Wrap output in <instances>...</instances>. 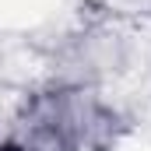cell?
<instances>
[{
	"instance_id": "cell-1",
	"label": "cell",
	"mask_w": 151,
	"mask_h": 151,
	"mask_svg": "<svg viewBox=\"0 0 151 151\" xmlns=\"http://www.w3.org/2000/svg\"><path fill=\"white\" fill-rule=\"evenodd\" d=\"M0 151H21L18 144H0Z\"/></svg>"
}]
</instances>
